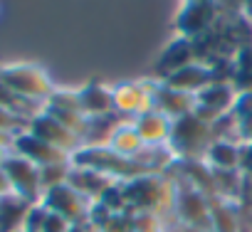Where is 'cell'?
<instances>
[{
	"label": "cell",
	"mask_w": 252,
	"mask_h": 232,
	"mask_svg": "<svg viewBox=\"0 0 252 232\" xmlns=\"http://www.w3.org/2000/svg\"><path fill=\"white\" fill-rule=\"evenodd\" d=\"M10 153H18L28 161H32L35 166H52V163H72V156L62 148H55L50 146L47 141L37 139L35 134L30 131H20L15 134V144H13V151Z\"/></svg>",
	"instance_id": "30bf717a"
},
{
	"label": "cell",
	"mask_w": 252,
	"mask_h": 232,
	"mask_svg": "<svg viewBox=\"0 0 252 232\" xmlns=\"http://www.w3.org/2000/svg\"><path fill=\"white\" fill-rule=\"evenodd\" d=\"M0 84H5L20 96L35 99V101H47L50 94L55 91V84L50 74L32 62H13L0 67Z\"/></svg>",
	"instance_id": "3957f363"
},
{
	"label": "cell",
	"mask_w": 252,
	"mask_h": 232,
	"mask_svg": "<svg viewBox=\"0 0 252 232\" xmlns=\"http://www.w3.org/2000/svg\"><path fill=\"white\" fill-rule=\"evenodd\" d=\"M215 82L213 77V67L203 59H193L190 64L176 69L173 74H168L161 84H166L168 89H176V91H186V94H200L205 87H210Z\"/></svg>",
	"instance_id": "8fae6325"
},
{
	"label": "cell",
	"mask_w": 252,
	"mask_h": 232,
	"mask_svg": "<svg viewBox=\"0 0 252 232\" xmlns=\"http://www.w3.org/2000/svg\"><path fill=\"white\" fill-rule=\"evenodd\" d=\"M47 215H50V210H47L42 203H35V205L30 207L28 217H25V227H23V230H25V232H42Z\"/></svg>",
	"instance_id": "603a6c76"
},
{
	"label": "cell",
	"mask_w": 252,
	"mask_h": 232,
	"mask_svg": "<svg viewBox=\"0 0 252 232\" xmlns=\"http://www.w3.org/2000/svg\"><path fill=\"white\" fill-rule=\"evenodd\" d=\"M79 96V106L89 119H104V116H114L116 111V101H114V87H104V84H87L82 89H77Z\"/></svg>",
	"instance_id": "4fadbf2b"
},
{
	"label": "cell",
	"mask_w": 252,
	"mask_h": 232,
	"mask_svg": "<svg viewBox=\"0 0 252 232\" xmlns=\"http://www.w3.org/2000/svg\"><path fill=\"white\" fill-rule=\"evenodd\" d=\"M198 106V99L195 94H186V91H176V89H168L166 84L158 82L156 87V94H154V109L163 111L171 119H181V116H188L193 114Z\"/></svg>",
	"instance_id": "2e32d148"
},
{
	"label": "cell",
	"mask_w": 252,
	"mask_h": 232,
	"mask_svg": "<svg viewBox=\"0 0 252 232\" xmlns=\"http://www.w3.org/2000/svg\"><path fill=\"white\" fill-rule=\"evenodd\" d=\"M158 82H124L114 87V101L119 114H129L136 119L139 114L154 109V94Z\"/></svg>",
	"instance_id": "52a82bcc"
},
{
	"label": "cell",
	"mask_w": 252,
	"mask_h": 232,
	"mask_svg": "<svg viewBox=\"0 0 252 232\" xmlns=\"http://www.w3.org/2000/svg\"><path fill=\"white\" fill-rule=\"evenodd\" d=\"M69 171H72V163H52V166H42V168H40V185H42V193L50 190V188H55V185L67 183Z\"/></svg>",
	"instance_id": "7402d4cb"
},
{
	"label": "cell",
	"mask_w": 252,
	"mask_h": 232,
	"mask_svg": "<svg viewBox=\"0 0 252 232\" xmlns=\"http://www.w3.org/2000/svg\"><path fill=\"white\" fill-rule=\"evenodd\" d=\"M69 232H101L92 220H82V222H74L72 227H69Z\"/></svg>",
	"instance_id": "83f0119b"
},
{
	"label": "cell",
	"mask_w": 252,
	"mask_h": 232,
	"mask_svg": "<svg viewBox=\"0 0 252 232\" xmlns=\"http://www.w3.org/2000/svg\"><path fill=\"white\" fill-rule=\"evenodd\" d=\"M10 193H13V183H10L8 173L3 171V166H0V198H5V195H10Z\"/></svg>",
	"instance_id": "f546056e"
},
{
	"label": "cell",
	"mask_w": 252,
	"mask_h": 232,
	"mask_svg": "<svg viewBox=\"0 0 252 232\" xmlns=\"http://www.w3.org/2000/svg\"><path fill=\"white\" fill-rule=\"evenodd\" d=\"M5 156H8V151H0V166H3V161H5Z\"/></svg>",
	"instance_id": "4dcf8cb0"
},
{
	"label": "cell",
	"mask_w": 252,
	"mask_h": 232,
	"mask_svg": "<svg viewBox=\"0 0 252 232\" xmlns=\"http://www.w3.org/2000/svg\"><path fill=\"white\" fill-rule=\"evenodd\" d=\"M232 59H235V72H247V74H252V45L240 47Z\"/></svg>",
	"instance_id": "d4e9b609"
},
{
	"label": "cell",
	"mask_w": 252,
	"mask_h": 232,
	"mask_svg": "<svg viewBox=\"0 0 252 232\" xmlns=\"http://www.w3.org/2000/svg\"><path fill=\"white\" fill-rule=\"evenodd\" d=\"M67 183H69L79 195H84L87 200L96 203V200L116 183V178H111V175H106V173H101V171H94V168H74V166H72Z\"/></svg>",
	"instance_id": "9a60e30c"
},
{
	"label": "cell",
	"mask_w": 252,
	"mask_h": 232,
	"mask_svg": "<svg viewBox=\"0 0 252 232\" xmlns=\"http://www.w3.org/2000/svg\"><path fill=\"white\" fill-rule=\"evenodd\" d=\"M215 20V3L213 0H188L181 10L176 25L181 30V37L195 40L198 35H205Z\"/></svg>",
	"instance_id": "7c38bea8"
},
{
	"label": "cell",
	"mask_w": 252,
	"mask_h": 232,
	"mask_svg": "<svg viewBox=\"0 0 252 232\" xmlns=\"http://www.w3.org/2000/svg\"><path fill=\"white\" fill-rule=\"evenodd\" d=\"M35 203L20 198L18 193H10L0 198V232H20L25 227V217Z\"/></svg>",
	"instance_id": "ac0fdd59"
},
{
	"label": "cell",
	"mask_w": 252,
	"mask_h": 232,
	"mask_svg": "<svg viewBox=\"0 0 252 232\" xmlns=\"http://www.w3.org/2000/svg\"><path fill=\"white\" fill-rule=\"evenodd\" d=\"M210 225L213 232H242L240 207L232 198H210Z\"/></svg>",
	"instance_id": "d6986e66"
},
{
	"label": "cell",
	"mask_w": 252,
	"mask_h": 232,
	"mask_svg": "<svg viewBox=\"0 0 252 232\" xmlns=\"http://www.w3.org/2000/svg\"><path fill=\"white\" fill-rule=\"evenodd\" d=\"M28 131H30V134H35L37 139L47 141L50 146L67 151L69 156L84 146V144H82V139H79L74 131H69L64 124H60V121L55 119V116H50L47 111L37 114L35 119H30V124H28Z\"/></svg>",
	"instance_id": "ba28073f"
},
{
	"label": "cell",
	"mask_w": 252,
	"mask_h": 232,
	"mask_svg": "<svg viewBox=\"0 0 252 232\" xmlns=\"http://www.w3.org/2000/svg\"><path fill=\"white\" fill-rule=\"evenodd\" d=\"M240 161H242V146L227 141H213L205 153V163L213 171H237Z\"/></svg>",
	"instance_id": "ffe728a7"
},
{
	"label": "cell",
	"mask_w": 252,
	"mask_h": 232,
	"mask_svg": "<svg viewBox=\"0 0 252 232\" xmlns=\"http://www.w3.org/2000/svg\"><path fill=\"white\" fill-rule=\"evenodd\" d=\"M134 126H136V131H139V136L146 146H163L171 139L173 119L166 116L163 111H158V109H149V111L136 116Z\"/></svg>",
	"instance_id": "5bb4252c"
},
{
	"label": "cell",
	"mask_w": 252,
	"mask_h": 232,
	"mask_svg": "<svg viewBox=\"0 0 252 232\" xmlns=\"http://www.w3.org/2000/svg\"><path fill=\"white\" fill-rule=\"evenodd\" d=\"M173 212H178L181 222H186V225L213 230V225H210V198L203 190H198L195 185H190V183L178 188V198H176V210Z\"/></svg>",
	"instance_id": "9c48e42d"
},
{
	"label": "cell",
	"mask_w": 252,
	"mask_h": 232,
	"mask_svg": "<svg viewBox=\"0 0 252 232\" xmlns=\"http://www.w3.org/2000/svg\"><path fill=\"white\" fill-rule=\"evenodd\" d=\"M213 141H215L213 124L203 121L195 114H188V116H181V119L173 121L168 148L181 161H205V153Z\"/></svg>",
	"instance_id": "7a4b0ae2"
},
{
	"label": "cell",
	"mask_w": 252,
	"mask_h": 232,
	"mask_svg": "<svg viewBox=\"0 0 252 232\" xmlns=\"http://www.w3.org/2000/svg\"><path fill=\"white\" fill-rule=\"evenodd\" d=\"M124 195H126V207L161 217V215L176 210L178 188H176V183L166 180L163 175L149 173V175H139L134 180H124Z\"/></svg>",
	"instance_id": "6da1fadb"
},
{
	"label": "cell",
	"mask_w": 252,
	"mask_h": 232,
	"mask_svg": "<svg viewBox=\"0 0 252 232\" xmlns=\"http://www.w3.org/2000/svg\"><path fill=\"white\" fill-rule=\"evenodd\" d=\"M40 203H42L50 212H57V215H62L64 220H69L72 225H74V222H82V220H89L92 200H87L84 195H79L69 183H62V185H55V188L45 190Z\"/></svg>",
	"instance_id": "8992f818"
},
{
	"label": "cell",
	"mask_w": 252,
	"mask_h": 232,
	"mask_svg": "<svg viewBox=\"0 0 252 232\" xmlns=\"http://www.w3.org/2000/svg\"><path fill=\"white\" fill-rule=\"evenodd\" d=\"M69 227H72V222H69V220H64V217H62V215H57V212H50V215H47V220H45L42 232H69Z\"/></svg>",
	"instance_id": "484cf974"
},
{
	"label": "cell",
	"mask_w": 252,
	"mask_h": 232,
	"mask_svg": "<svg viewBox=\"0 0 252 232\" xmlns=\"http://www.w3.org/2000/svg\"><path fill=\"white\" fill-rule=\"evenodd\" d=\"M139 232H163V230L158 227V230H139Z\"/></svg>",
	"instance_id": "1f68e13d"
},
{
	"label": "cell",
	"mask_w": 252,
	"mask_h": 232,
	"mask_svg": "<svg viewBox=\"0 0 252 232\" xmlns=\"http://www.w3.org/2000/svg\"><path fill=\"white\" fill-rule=\"evenodd\" d=\"M195 57H198V55H195V45H193V40H188V37H178V40H173V42L163 50V55H161V59H158V74H161L158 82H163V79H166L168 74H173L176 69L190 64Z\"/></svg>",
	"instance_id": "e0dca14e"
},
{
	"label": "cell",
	"mask_w": 252,
	"mask_h": 232,
	"mask_svg": "<svg viewBox=\"0 0 252 232\" xmlns=\"http://www.w3.org/2000/svg\"><path fill=\"white\" fill-rule=\"evenodd\" d=\"M3 171L8 173L10 183H13V193H18L20 198L30 200V203H40L42 200V185H40V166H35L32 161L18 156V153H8L3 161Z\"/></svg>",
	"instance_id": "5b68a950"
},
{
	"label": "cell",
	"mask_w": 252,
	"mask_h": 232,
	"mask_svg": "<svg viewBox=\"0 0 252 232\" xmlns=\"http://www.w3.org/2000/svg\"><path fill=\"white\" fill-rule=\"evenodd\" d=\"M240 171H242V185H250V183H252V144L242 146Z\"/></svg>",
	"instance_id": "4316f807"
},
{
	"label": "cell",
	"mask_w": 252,
	"mask_h": 232,
	"mask_svg": "<svg viewBox=\"0 0 252 232\" xmlns=\"http://www.w3.org/2000/svg\"><path fill=\"white\" fill-rule=\"evenodd\" d=\"M106 146H109L111 151L121 153V156H139V153L146 148V144L141 141V136H139V131H136V126H134V119H131V121H124V124L111 134V139H109Z\"/></svg>",
	"instance_id": "44dd1931"
},
{
	"label": "cell",
	"mask_w": 252,
	"mask_h": 232,
	"mask_svg": "<svg viewBox=\"0 0 252 232\" xmlns=\"http://www.w3.org/2000/svg\"><path fill=\"white\" fill-rule=\"evenodd\" d=\"M13 144H15V134H10V131H3L0 129V151H13Z\"/></svg>",
	"instance_id": "f1b7e54d"
},
{
	"label": "cell",
	"mask_w": 252,
	"mask_h": 232,
	"mask_svg": "<svg viewBox=\"0 0 252 232\" xmlns=\"http://www.w3.org/2000/svg\"><path fill=\"white\" fill-rule=\"evenodd\" d=\"M45 111L50 116H55L60 124H64L69 131H74L82 139V144H84V139L89 134V126H92V119L82 111L77 91H72V89H55L50 94V99L45 101Z\"/></svg>",
	"instance_id": "277c9868"
},
{
	"label": "cell",
	"mask_w": 252,
	"mask_h": 232,
	"mask_svg": "<svg viewBox=\"0 0 252 232\" xmlns=\"http://www.w3.org/2000/svg\"><path fill=\"white\" fill-rule=\"evenodd\" d=\"M0 129L3 131H10V134H20V131H28V121L15 116L13 111L0 106Z\"/></svg>",
	"instance_id": "cb8c5ba5"
},
{
	"label": "cell",
	"mask_w": 252,
	"mask_h": 232,
	"mask_svg": "<svg viewBox=\"0 0 252 232\" xmlns=\"http://www.w3.org/2000/svg\"><path fill=\"white\" fill-rule=\"evenodd\" d=\"M20 232H25V230H20Z\"/></svg>",
	"instance_id": "d6a6232c"
}]
</instances>
